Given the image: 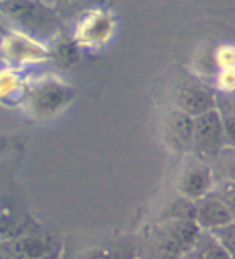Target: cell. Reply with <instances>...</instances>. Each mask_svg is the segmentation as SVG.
I'll return each instance as SVG.
<instances>
[{
	"label": "cell",
	"instance_id": "cell-1",
	"mask_svg": "<svg viewBox=\"0 0 235 259\" xmlns=\"http://www.w3.org/2000/svg\"><path fill=\"white\" fill-rule=\"evenodd\" d=\"M0 24L48 47L63 35L64 29L63 18L45 0H0Z\"/></svg>",
	"mask_w": 235,
	"mask_h": 259
},
{
	"label": "cell",
	"instance_id": "cell-2",
	"mask_svg": "<svg viewBox=\"0 0 235 259\" xmlns=\"http://www.w3.org/2000/svg\"><path fill=\"white\" fill-rule=\"evenodd\" d=\"M75 93L71 85L56 77H42L35 82H27L21 106L24 112L35 120H46L72 103Z\"/></svg>",
	"mask_w": 235,
	"mask_h": 259
},
{
	"label": "cell",
	"instance_id": "cell-3",
	"mask_svg": "<svg viewBox=\"0 0 235 259\" xmlns=\"http://www.w3.org/2000/svg\"><path fill=\"white\" fill-rule=\"evenodd\" d=\"M50 58L52 50L48 45L32 37L5 29L2 40H0V59L5 61L7 66L21 69L26 66L46 63Z\"/></svg>",
	"mask_w": 235,
	"mask_h": 259
},
{
	"label": "cell",
	"instance_id": "cell-4",
	"mask_svg": "<svg viewBox=\"0 0 235 259\" xmlns=\"http://www.w3.org/2000/svg\"><path fill=\"white\" fill-rule=\"evenodd\" d=\"M224 147L222 117L216 109H210L194 117L192 151L200 160H211Z\"/></svg>",
	"mask_w": 235,
	"mask_h": 259
},
{
	"label": "cell",
	"instance_id": "cell-5",
	"mask_svg": "<svg viewBox=\"0 0 235 259\" xmlns=\"http://www.w3.org/2000/svg\"><path fill=\"white\" fill-rule=\"evenodd\" d=\"M202 229L195 221L189 219L168 218L162 224V229L157 235V251L160 256L174 257L187 253L194 246Z\"/></svg>",
	"mask_w": 235,
	"mask_h": 259
},
{
	"label": "cell",
	"instance_id": "cell-6",
	"mask_svg": "<svg viewBox=\"0 0 235 259\" xmlns=\"http://www.w3.org/2000/svg\"><path fill=\"white\" fill-rule=\"evenodd\" d=\"M233 221L218 194H205L195 200V223L203 231H211Z\"/></svg>",
	"mask_w": 235,
	"mask_h": 259
},
{
	"label": "cell",
	"instance_id": "cell-7",
	"mask_svg": "<svg viewBox=\"0 0 235 259\" xmlns=\"http://www.w3.org/2000/svg\"><path fill=\"white\" fill-rule=\"evenodd\" d=\"M211 168L205 165L203 160L197 158L195 163H191L184 168L178 187L182 197H187L191 200H197V198L203 197L211 191Z\"/></svg>",
	"mask_w": 235,
	"mask_h": 259
},
{
	"label": "cell",
	"instance_id": "cell-8",
	"mask_svg": "<svg viewBox=\"0 0 235 259\" xmlns=\"http://www.w3.org/2000/svg\"><path fill=\"white\" fill-rule=\"evenodd\" d=\"M178 106L182 112L192 117L214 107V98L207 88L197 83H185L178 92Z\"/></svg>",
	"mask_w": 235,
	"mask_h": 259
},
{
	"label": "cell",
	"instance_id": "cell-9",
	"mask_svg": "<svg viewBox=\"0 0 235 259\" xmlns=\"http://www.w3.org/2000/svg\"><path fill=\"white\" fill-rule=\"evenodd\" d=\"M111 31V21L104 13L98 12V10H88L77 21L75 37L77 40L85 42H98L109 34Z\"/></svg>",
	"mask_w": 235,
	"mask_h": 259
},
{
	"label": "cell",
	"instance_id": "cell-10",
	"mask_svg": "<svg viewBox=\"0 0 235 259\" xmlns=\"http://www.w3.org/2000/svg\"><path fill=\"white\" fill-rule=\"evenodd\" d=\"M27 88V80L21 75L19 69H0V104H21Z\"/></svg>",
	"mask_w": 235,
	"mask_h": 259
},
{
	"label": "cell",
	"instance_id": "cell-11",
	"mask_svg": "<svg viewBox=\"0 0 235 259\" xmlns=\"http://www.w3.org/2000/svg\"><path fill=\"white\" fill-rule=\"evenodd\" d=\"M192 132H194V117L178 111L168 118V133L174 141V146L179 149L192 147Z\"/></svg>",
	"mask_w": 235,
	"mask_h": 259
},
{
	"label": "cell",
	"instance_id": "cell-12",
	"mask_svg": "<svg viewBox=\"0 0 235 259\" xmlns=\"http://www.w3.org/2000/svg\"><path fill=\"white\" fill-rule=\"evenodd\" d=\"M185 254H192L194 257H207V259H226L229 257L219 242L214 238L210 231H200L194 246Z\"/></svg>",
	"mask_w": 235,
	"mask_h": 259
},
{
	"label": "cell",
	"instance_id": "cell-13",
	"mask_svg": "<svg viewBox=\"0 0 235 259\" xmlns=\"http://www.w3.org/2000/svg\"><path fill=\"white\" fill-rule=\"evenodd\" d=\"M213 160L216 162L221 176L229 183H235V147H222L221 152Z\"/></svg>",
	"mask_w": 235,
	"mask_h": 259
},
{
	"label": "cell",
	"instance_id": "cell-14",
	"mask_svg": "<svg viewBox=\"0 0 235 259\" xmlns=\"http://www.w3.org/2000/svg\"><path fill=\"white\" fill-rule=\"evenodd\" d=\"M210 232L224 248V251L227 253V256L235 257V221H230L216 229H211Z\"/></svg>",
	"mask_w": 235,
	"mask_h": 259
},
{
	"label": "cell",
	"instance_id": "cell-15",
	"mask_svg": "<svg viewBox=\"0 0 235 259\" xmlns=\"http://www.w3.org/2000/svg\"><path fill=\"white\" fill-rule=\"evenodd\" d=\"M168 218L195 221V200H191L187 197L176 198L168 208Z\"/></svg>",
	"mask_w": 235,
	"mask_h": 259
},
{
	"label": "cell",
	"instance_id": "cell-16",
	"mask_svg": "<svg viewBox=\"0 0 235 259\" xmlns=\"http://www.w3.org/2000/svg\"><path fill=\"white\" fill-rule=\"evenodd\" d=\"M90 2V0H52V5L60 16L63 18V21L66 18H71L72 15L83 12L85 5Z\"/></svg>",
	"mask_w": 235,
	"mask_h": 259
},
{
	"label": "cell",
	"instance_id": "cell-17",
	"mask_svg": "<svg viewBox=\"0 0 235 259\" xmlns=\"http://www.w3.org/2000/svg\"><path fill=\"white\" fill-rule=\"evenodd\" d=\"M218 195L224 202V205L227 206L232 219L235 221V183L226 181V183H224V186L221 187V191L218 192Z\"/></svg>",
	"mask_w": 235,
	"mask_h": 259
},
{
	"label": "cell",
	"instance_id": "cell-18",
	"mask_svg": "<svg viewBox=\"0 0 235 259\" xmlns=\"http://www.w3.org/2000/svg\"><path fill=\"white\" fill-rule=\"evenodd\" d=\"M224 146L235 147V114H229L222 118Z\"/></svg>",
	"mask_w": 235,
	"mask_h": 259
},
{
	"label": "cell",
	"instance_id": "cell-19",
	"mask_svg": "<svg viewBox=\"0 0 235 259\" xmlns=\"http://www.w3.org/2000/svg\"><path fill=\"white\" fill-rule=\"evenodd\" d=\"M4 32H5V27L0 24V40H2V35H4Z\"/></svg>",
	"mask_w": 235,
	"mask_h": 259
},
{
	"label": "cell",
	"instance_id": "cell-20",
	"mask_svg": "<svg viewBox=\"0 0 235 259\" xmlns=\"http://www.w3.org/2000/svg\"><path fill=\"white\" fill-rule=\"evenodd\" d=\"M45 2H50L52 4V0H45Z\"/></svg>",
	"mask_w": 235,
	"mask_h": 259
}]
</instances>
